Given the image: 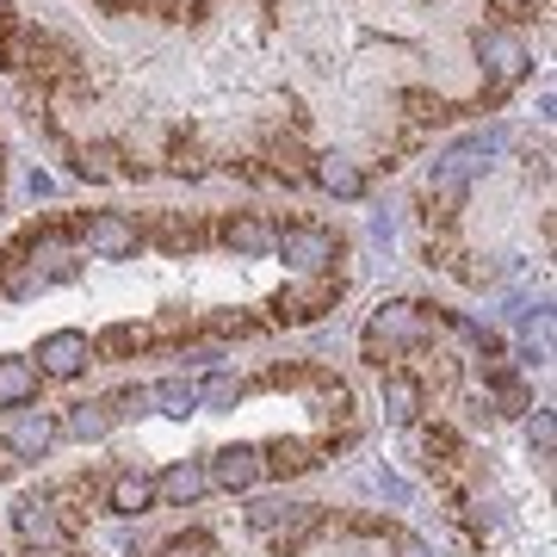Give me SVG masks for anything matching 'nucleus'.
<instances>
[{"label":"nucleus","mask_w":557,"mask_h":557,"mask_svg":"<svg viewBox=\"0 0 557 557\" xmlns=\"http://www.w3.org/2000/svg\"><path fill=\"white\" fill-rule=\"evenodd\" d=\"M112 161H119V156H112L106 143H94V149H81L75 174H81V180H106V174H112Z\"/></svg>","instance_id":"b1692460"},{"label":"nucleus","mask_w":557,"mask_h":557,"mask_svg":"<svg viewBox=\"0 0 557 557\" xmlns=\"http://www.w3.org/2000/svg\"><path fill=\"white\" fill-rule=\"evenodd\" d=\"M478 62H483V81H490V94L515 87V81L533 69V57H527V44H520L515 32H478Z\"/></svg>","instance_id":"7ed1b4c3"},{"label":"nucleus","mask_w":557,"mask_h":557,"mask_svg":"<svg viewBox=\"0 0 557 557\" xmlns=\"http://www.w3.org/2000/svg\"><path fill=\"white\" fill-rule=\"evenodd\" d=\"M161 557H218V545H211V533H174L168 545H161Z\"/></svg>","instance_id":"4be33fe9"},{"label":"nucleus","mask_w":557,"mask_h":557,"mask_svg":"<svg viewBox=\"0 0 557 557\" xmlns=\"http://www.w3.org/2000/svg\"><path fill=\"white\" fill-rule=\"evenodd\" d=\"M112 7H119V0H112Z\"/></svg>","instance_id":"c756f323"},{"label":"nucleus","mask_w":557,"mask_h":557,"mask_svg":"<svg viewBox=\"0 0 557 557\" xmlns=\"http://www.w3.org/2000/svg\"><path fill=\"white\" fill-rule=\"evenodd\" d=\"M205 478H211V490L248 496L260 483V446H218V453L205 458Z\"/></svg>","instance_id":"423d86ee"},{"label":"nucleus","mask_w":557,"mask_h":557,"mask_svg":"<svg viewBox=\"0 0 557 557\" xmlns=\"http://www.w3.org/2000/svg\"><path fill=\"white\" fill-rule=\"evenodd\" d=\"M13 465H20V458L7 453V440H0V478H7V471H13Z\"/></svg>","instance_id":"c85d7f7f"},{"label":"nucleus","mask_w":557,"mask_h":557,"mask_svg":"<svg viewBox=\"0 0 557 557\" xmlns=\"http://www.w3.org/2000/svg\"><path fill=\"white\" fill-rule=\"evenodd\" d=\"M25 193H32V199H50V193H57V180H50V174H32V180H25Z\"/></svg>","instance_id":"a878e982"},{"label":"nucleus","mask_w":557,"mask_h":557,"mask_svg":"<svg viewBox=\"0 0 557 557\" xmlns=\"http://www.w3.org/2000/svg\"><path fill=\"white\" fill-rule=\"evenodd\" d=\"M317 458H310V446L304 440H273L267 453H260V471H278V478H298V471H310Z\"/></svg>","instance_id":"a211bd4d"},{"label":"nucleus","mask_w":557,"mask_h":557,"mask_svg":"<svg viewBox=\"0 0 557 557\" xmlns=\"http://www.w3.org/2000/svg\"><path fill=\"white\" fill-rule=\"evenodd\" d=\"M223 248L242 255V260H267V255H273V223L255 218V211H242V218L223 223Z\"/></svg>","instance_id":"9b49d317"},{"label":"nucleus","mask_w":557,"mask_h":557,"mask_svg":"<svg viewBox=\"0 0 557 557\" xmlns=\"http://www.w3.org/2000/svg\"><path fill=\"white\" fill-rule=\"evenodd\" d=\"M490 379H496V403H502V416H527V409H533V391H527V384L515 379V372H490Z\"/></svg>","instance_id":"aec40b11"},{"label":"nucleus","mask_w":557,"mask_h":557,"mask_svg":"<svg viewBox=\"0 0 557 557\" xmlns=\"http://www.w3.org/2000/svg\"><path fill=\"white\" fill-rule=\"evenodd\" d=\"M273 255L292 267V273H329L341 255L335 230H322V223H285V230H273Z\"/></svg>","instance_id":"f03ea898"},{"label":"nucleus","mask_w":557,"mask_h":557,"mask_svg":"<svg viewBox=\"0 0 557 557\" xmlns=\"http://www.w3.org/2000/svg\"><path fill=\"white\" fill-rule=\"evenodd\" d=\"M527 440H533V453H539V458H552V446H557L552 409H533V416H527Z\"/></svg>","instance_id":"5701e85b"},{"label":"nucleus","mask_w":557,"mask_h":557,"mask_svg":"<svg viewBox=\"0 0 557 557\" xmlns=\"http://www.w3.org/2000/svg\"><path fill=\"white\" fill-rule=\"evenodd\" d=\"M421 384L409 379V372H384V421H397V428H409V421L421 416Z\"/></svg>","instance_id":"2eb2a0df"},{"label":"nucleus","mask_w":557,"mask_h":557,"mask_svg":"<svg viewBox=\"0 0 557 557\" xmlns=\"http://www.w3.org/2000/svg\"><path fill=\"white\" fill-rule=\"evenodd\" d=\"M112 416H143L149 409V384H124V391H112Z\"/></svg>","instance_id":"393cba45"},{"label":"nucleus","mask_w":557,"mask_h":557,"mask_svg":"<svg viewBox=\"0 0 557 557\" xmlns=\"http://www.w3.org/2000/svg\"><path fill=\"white\" fill-rule=\"evenodd\" d=\"M38 397V366L25 354H0V409H25Z\"/></svg>","instance_id":"ddd939ff"},{"label":"nucleus","mask_w":557,"mask_h":557,"mask_svg":"<svg viewBox=\"0 0 557 557\" xmlns=\"http://www.w3.org/2000/svg\"><path fill=\"white\" fill-rule=\"evenodd\" d=\"M397 557H434V552H428L421 539H397Z\"/></svg>","instance_id":"cd10ccee"},{"label":"nucleus","mask_w":557,"mask_h":557,"mask_svg":"<svg viewBox=\"0 0 557 557\" xmlns=\"http://www.w3.org/2000/svg\"><path fill=\"white\" fill-rule=\"evenodd\" d=\"M13 533H20L32 552H50V545H62L57 502H50V496H25L20 508H13Z\"/></svg>","instance_id":"0eeeda50"},{"label":"nucleus","mask_w":557,"mask_h":557,"mask_svg":"<svg viewBox=\"0 0 557 557\" xmlns=\"http://www.w3.org/2000/svg\"><path fill=\"white\" fill-rule=\"evenodd\" d=\"M292 508H298L292 496H255L248 502V527H255V533H278V527L292 520Z\"/></svg>","instance_id":"6ab92c4d"},{"label":"nucleus","mask_w":557,"mask_h":557,"mask_svg":"<svg viewBox=\"0 0 557 557\" xmlns=\"http://www.w3.org/2000/svg\"><path fill=\"white\" fill-rule=\"evenodd\" d=\"M193 391H199V409H205V416H223V409H236V403L248 397V384H242L236 372H211V379L193 384Z\"/></svg>","instance_id":"f3484780"},{"label":"nucleus","mask_w":557,"mask_h":557,"mask_svg":"<svg viewBox=\"0 0 557 557\" xmlns=\"http://www.w3.org/2000/svg\"><path fill=\"white\" fill-rule=\"evenodd\" d=\"M131 347H143V329H131V322H112V329L94 341V359H124Z\"/></svg>","instance_id":"412c9836"},{"label":"nucleus","mask_w":557,"mask_h":557,"mask_svg":"<svg viewBox=\"0 0 557 557\" xmlns=\"http://www.w3.org/2000/svg\"><path fill=\"white\" fill-rule=\"evenodd\" d=\"M205 490H211L205 458H180V465H168L156 478V502H168V508H193V502H205Z\"/></svg>","instance_id":"6e6552de"},{"label":"nucleus","mask_w":557,"mask_h":557,"mask_svg":"<svg viewBox=\"0 0 557 557\" xmlns=\"http://www.w3.org/2000/svg\"><path fill=\"white\" fill-rule=\"evenodd\" d=\"M57 434H62L57 416H44V409H25V416L13 421V434H7V453L20 458V465H25V458H44L50 446H57Z\"/></svg>","instance_id":"9d476101"},{"label":"nucleus","mask_w":557,"mask_h":557,"mask_svg":"<svg viewBox=\"0 0 557 557\" xmlns=\"http://www.w3.org/2000/svg\"><path fill=\"white\" fill-rule=\"evenodd\" d=\"M38 379H81L87 366H94V341L81 335V329H50L38 341Z\"/></svg>","instance_id":"20e7f679"},{"label":"nucleus","mask_w":557,"mask_h":557,"mask_svg":"<svg viewBox=\"0 0 557 557\" xmlns=\"http://www.w3.org/2000/svg\"><path fill=\"white\" fill-rule=\"evenodd\" d=\"M421 341H428V317H421L416 304H384L379 317L366 322V359H372V366L409 354Z\"/></svg>","instance_id":"f257e3e1"},{"label":"nucleus","mask_w":557,"mask_h":557,"mask_svg":"<svg viewBox=\"0 0 557 557\" xmlns=\"http://www.w3.org/2000/svg\"><path fill=\"white\" fill-rule=\"evenodd\" d=\"M180 359H186V366H218V347H193V354H180Z\"/></svg>","instance_id":"bb28decb"},{"label":"nucleus","mask_w":557,"mask_h":557,"mask_svg":"<svg viewBox=\"0 0 557 557\" xmlns=\"http://www.w3.org/2000/svg\"><path fill=\"white\" fill-rule=\"evenodd\" d=\"M81 242H87L94 260H131L143 248V230L124 211H94V218L81 223Z\"/></svg>","instance_id":"39448f33"},{"label":"nucleus","mask_w":557,"mask_h":557,"mask_svg":"<svg viewBox=\"0 0 557 557\" xmlns=\"http://www.w3.org/2000/svg\"><path fill=\"white\" fill-rule=\"evenodd\" d=\"M317 186L322 193H335V199H366V174H359V161L347 156H317Z\"/></svg>","instance_id":"4468645a"},{"label":"nucleus","mask_w":557,"mask_h":557,"mask_svg":"<svg viewBox=\"0 0 557 557\" xmlns=\"http://www.w3.org/2000/svg\"><path fill=\"white\" fill-rule=\"evenodd\" d=\"M112 421H119V416H112V403H106V397H87V403H69V416H62L57 428H62L69 440H81V446H94V440L112 434Z\"/></svg>","instance_id":"f8f14e48"},{"label":"nucleus","mask_w":557,"mask_h":557,"mask_svg":"<svg viewBox=\"0 0 557 557\" xmlns=\"http://www.w3.org/2000/svg\"><path fill=\"white\" fill-rule=\"evenodd\" d=\"M106 508H112L119 520H143L149 508H156V478H149V471H119L112 490H106Z\"/></svg>","instance_id":"1a4fd4ad"},{"label":"nucleus","mask_w":557,"mask_h":557,"mask_svg":"<svg viewBox=\"0 0 557 557\" xmlns=\"http://www.w3.org/2000/svg\"><path fill=\"white\" fill-rule=\"evenodd\" d=\"M149 409L186 421V416H199V391H193V379H161V384H149Z\"/></svg>","instance_id":"dca6fc26"}]
</instances>
